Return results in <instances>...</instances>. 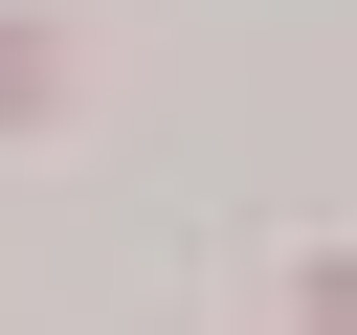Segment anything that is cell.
<instances>
[{"label": "cell", "instance_id": "obj_2", "mask_svg": "<svg viewBox=\"0 0 357 335\" xmlns=\"http://www.w3.org/2000/svg\"><path fill=\"white\" fill-rule=\"evenodd\" d=\"M312 335H357V268H312Z\"/></svg>", "mask_w": 357, "mask_h": 335}, {"label": "cell", "instance_id": "obj_1", "mask_svg": "<svg viewBox=\"0 0 357 335\" xmlns=\"http://www.w3.org/2000/svg\"><path fill=\"white\" fill-rule=\"evenodd\" d=\"M0 112H45V45H22V22H0Z\"/></svg>", "mask_w": 357, "mask_h": 335}]
</instances>
